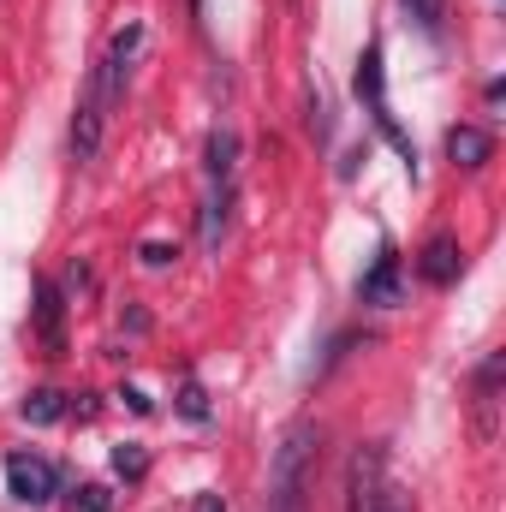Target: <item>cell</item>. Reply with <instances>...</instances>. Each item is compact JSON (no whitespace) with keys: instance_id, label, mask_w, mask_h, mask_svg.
<instances>
[{"instance_id":"6da1fadb","label":"cell","mask_w":506,"mask_h":512,"mask_svg":"<svg viewBox=\"0 0 506 512\" xmlns=\"http://www.w3.org/2000/svg\"><path fill=\"white\" fill-rule=\"evenodd\" d=\"M310 453H316V429L310 423H292L280 435V447H274V465H268V512H304Z\"/></svg>"},{"instance_id":"7a4b0ae2","label":"cell","mask_w":506,"mask_h":512,"mask_svg":"<svg viewBox=\"0 0 506 512\" xmlns=\"http://www.w3.org/2000/svg\"><path fill=\"white\" fill-rule=\"evenodd\" d=\"M54 489H60V477H54L48 459H36V453H12V459H6V495H12L18 507H48Z\"/></svg>"},{"instance_id":"3957f363","label":"cell","mask_w":506,"mask_h":512,"mask_svg":"<svg viewBox=\"0 0 506 512\" xmlns=\"http://www.w3.org/2000/svg\"><path fill=\"white\" fill-rule=\"evenodd\" d=\"M108 96H102V84L90 78V90H84V102H78V114H72V161H96V149H102V131H108Z\"/></svg>"},{"instance_id":"277c9868","label":"cell","mask_w":506,"mask_h":512,"mask_svg":"<svg viewBox=\"0 0 506 512\" xmlns=\"http://www.w3.org/2000/svg\"><path fill=\"white\" fill-rule=\"evenodd\" d=\"M358 96L370 102L376 126L387 131L393 143H399V155H405V161H417V155H411V137H399V126H393V114H387V90H381V42H370V48H364V60H358Z\"/></svg>"},{"instance_id":"5b68a950","label":"cell","mask_w":506,"mask_h":512,"mask_svg":"<svg viewBox=\"0 0 506 512\" xmlns=\"http://www.w3.org/2000/svg\"><path fill=\"white\" fill-rule=\"evenodd\" d=\"M381 465H387V453H381V447H358V453H352V465H346V512H370V507H376Z\"/></svg>"},{"instance_id":"8992f818","label":"cell","mask_w":506,"mask_h":512,"mask_svg":"<svg viewBox=\"0 0 506 512\" xmlns=\"http://www.w3.org/2000/svg\"><path fill=\"white\" fill-rule=\"evenodd\" d=\"M358 298L364 304H381V310H393L399 298H405V262L393 251H381L376 262H370V274L358 280Z\"/></svg>"},{"instance_id":"52a82bcc","label":"cell","mask_w":506,"mask_h":512,"mask_svg":"<svg viewBox=\"0 0 506 512\" xmlns=\"http://www.w3.org/2000/svg\"><path fill=\"white\" fill-rule=\"evenodd\" d=\"M36 340L48 346V358H66V304L54 280H36Z\"/></svg>"},{"instance_id":"ba28073f","label":"cell","mask_w":506,"mask_h":512,"mask_svg":"<svg viewBox=\"0 0 506 512\" xmlns=\"http://www.w3.org/2000/svg\"><path fill=\"white\" fill-rule=\"evenodd\" d=\"M501 370L506 358H483V370H477V382H471V405H477V435L483 441H495V405H501Z\"/></svg>"},{"instance_id":"9c48e42d","label":"cell","mask_w":506,"mask_h":512,"mask_svg":"<svg viewBox=\"0 0 506 512\" xmlns=\"http://www.w3.org/2000/svg\"><path fill=\"white\" fill-rule=\"evenodd\" d=\"M459 268H465V251H459V239H447V233H435V239L423 245V256H417V274H423L429 286H453Z\"/></svg>"},{"instance_id":"30bf717a","label":"cell","mask_w":506,"mask_h":512,"mask_svg":"<svg viewBox=\"0 0 506 512\" xmlns=\"http://www.w3.org/2000/svg\"><path fill=\"white\" fill-rule=\"evenodd\" d=\"M447 155H453V167H483L495 155V137L483 126H453L447 131Z\"/></svg>"},{"instance_id":"8fae6325","label":"cell","mask_w":506,"mask_h":512,"mask_svg":"<svg viewBox=\"0 0 506 512\" xmlns=\"http://www.w3.org/2000/svg\"><path fill=\"white\" fill-rule=\"evenodd\" d=\"M227 227H233V185H215V197L203 203V245H209V251H221Z\"/></svg>"},{"instance_id":"7c38bea8","label":"cell","mask_w":506,"mask_h":512,"mask_svg":"<svg viewBox=\"0 0 506 512\" xmlns=\"http://www.w3.org/2000/svg\"><path fill=\"white\" fill-rule=\"evenodd\" d=\"M233 167H239V137L233 131H215L209 137V179L215 185H233Z\"/></svg>"},{"instance_id":"4fadbf2b","label":"cell","mask_w":506,"mask_h":512,"mask_svg":"<svg viewBox=\"0 0 506 512\" xmlns=\"http://www.w3.org/2000/svg\"><path fill=\"white\" fill-rule=\"evenodd\" d=\"M18 417H24V423H60V417H66V393H54V387H36V393L18 405Z\"/></svg>"},{"instance_id":"5bb4252c","label":"cell","mask_w":506,"mask_h":512,"mask_svg":"<svg viewBox=\"0 0 506 512\" xmlns=\"http://www.w3.org/2000/svg\"><path fill=\"white\" fill-rule=\"evenodd\" d=\"M405 12H411L429 36H441V24H447V0H405Z\"/></svg>"},{"instance_id":"9a60e30c","label":"cell","mask_w":506,"mask_h":512,"mask_svg":"<svg viewBox=\"0 0 506 512\" xmlns=\"http://www.w3.org/2000/svg\"><path fill=\"white\" fill-rule=\"evenodd\" d=\"M114 471H120L126 483H137V477L149 471V453H143L137 441H126V447H114Z\"/></svg>"},{"instance_id":"2e32d148","label":"cell","mask_w":506,"mask_h":512,"mask_svg":"<svg viewBox=\"0 0 506 512\" xmlns=\"http://www.w3.org/2000/svg\"><path fill=\"white\" fill-rule=\"evenodd\" d=\"M179 411H185L191 423H203V417H209V393H203V382H185V387H179Z\"/></svg>"},{"instance_id":"e0dca14e","label":"cell","mask_w":506,"mask_h":512,"mask_svg":"<svg viewBox=\"0 0 506 512\" xmlns=\"http://www.w3.org/2000/svg\"><path fill=\"white\" fill-rule=\"evenodd\" d=\"M72 507H84V512H114V507H108V489H96V483H84V489L72 495Z\"/></svg>"},{"instance_id":"ac0fdd59","label":"cell","mask_w":506,"mask_h":512,"mask_svg":"<svg viewBox=\"0 0 506 512\" xmlns=\"http://www.w3.org/2000/svg\"><path fill=\"white\" fill-rule=\"evenodd\" d=\"M173 245H143V262H149V268H167V262H173Z\"/></svg>"},{"instance_id":"d6986e66","label":"cell","mask_w":506,"mask_h":512,"mask_svg":"<svg viewBox=\"0 0 506 512\" xmlns=\"http://www.w3.org/2000/svg\"><path fill=\"white\" fill-rule=\"evenodd\" d=\"M191 512H227V501H221V495H197V501H191Z\"/></svg>"},{"instance_id":"ffe728a7","label":"cell","mask_w":506,"mask_h":512,"mask_svg":"<svg viewBox=\"0 0 506 512\" xmlns=\"http://www.w3.org/2000/svg\"><path fill=\"white\" fill-rule=\"evenodd\" d=\"M370 512H411V507H405V501H393V495H376V507H370Z\"/></svg>"},{"instance_id":"44dd1931","label":"cell","mask_w":506,"mask_h":512,"mask_svg":"<svg viewBox=\"0 0 506 512\" xmlns=\"http://www.w3.org/2000/svg\"><path fill=\"white\" fill-rule=\"evenodd\" d=\"M191 6H203V0H191Z\"/></svg>"}]
</instances>
